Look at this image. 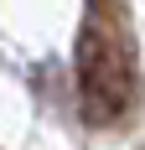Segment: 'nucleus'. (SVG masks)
<instances>
[{
    "instance_id": "nucleus-1",
    "label": "nucleus",
    "mask_w": 145,
    "mask_h": 150,
    "mask_svg": "<svg viewBox=\"0 0 145 150\" xmlns=\"http://www.w3.org/2000/svg\"><path fill=\"white\" fill-rule=\"evenodd\" d=\"M78 104L88 124H119L135 104V52L119 16L99 21V11H88L78 31Z\"/></svg>"
}]
</instances>
